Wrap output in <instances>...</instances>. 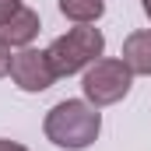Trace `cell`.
Masks as SVG:
<instances>
[{
    "instance_id": "cell-9",
    "label": "cell",
    "mask_w": 151,
    "mask_h": 151,
    "mask_svg": "<svg viewBox=\"0 0 151 151\" xmlns=\"http://www.w3.org/2000/svg\"><path fill=\"white\" fill-rule=\"evenodd\" d=\"M11 74V53H7V46H0V77Z\"/></svg>"
},
{
    "instance_id": "cell-5",
    "label": "cell",
    "mask_w": 151,
    "mask_h": 151,
    "mask_svg": "<svg viewBox=\"0 0 151 151\" xmlns=\"http://www.w3.org/2000/svg\"><path fill=\"white\" fill-rule=\"evenodd\" d=\"M39 14L32 7H18L7 21H0V46H7V49H25L32 39L39 35Z\"/></svg>"
},
{
    "instance_id": "cell-8",
    "label": "cell",
    "mask_w": 151,
    "mask_h": 151,
    "mask_svg": "<svg viewBox=\"0 0 151 151\" xmlns=\"http://www.w3.org/2000/svg\"><path fill=\"white\" fill-rule=\"evenodd\" d=\"M18 7H21V0H0V21H7Z\"/></svg>"
},
{
    "instance_id": "cell-11",
    "label": "cell",
    "mask_w": 151,
    "mask_h": 151,
    "mask_svg": "<svg viewBox=\"0 0 151 151\" xmlns=\"http://www.w3.org/2000/svg\"><path fill=\"white\" fill-rule=\"evenodd\" d=\"M141 4H144V14L151 18V0H141Z\"/></svg>"
},
{
    "instance_id": "cell-4",
    "label": "cell",
    "mask_w": 151,
    "mask_h": 151,
    "mask_svg": "<svg viewBox=\"0 0 151 151\" xmlns=\"http://www.w3.org/2000/svg\"><path fill=\"white\" fill-rule=\"evenodd\" d=\"M11 77H14V84H18L21 91H46V88H53L56 70H53L46 49L25 46V49H18V53L11 56Z\"/></svg>"
},
{
    "instance_id": "cell-10",
    "label": "cell",
    "mask_w": 151,
    "mask_h": 151,
    "mask_svg": "<svg viewBox=\"0 0 151 151\" xmlns=\"http://www.w3.org/2000/svg\"><path fill=\"white\" fill-rule=\"evenodd\" d=\"M0 151H28V148L18 144V141H4V137H0Z\"/></svg>"
},
{
    "instance_id": "cell-3",
    "label": "cell",
    "mask_w": 151,
    "mask_h": 151,
    "mask_svg": "<svg viewBox=\"0 0 151 151\" xmlns=\"http://www.w3.org/2000/svg\"><path fill=\"white\" fill-rule=\"evenodd\" d=\"M130 84H134V74L123 60H95L84 70V81H81L84 99L91 106H113L119 99H127Z\"/></svg>"
},
{
    "instance_id": "cell-6",
    "label": "cell",
    "mask_w": 151,
    "mask_h": 151,
    "mask_svg": "<svg viewBox=\"0 0 151 151\" xmlns=\"http://www.w3.org/2000/svg\"><path fill=\"white\" fill-rule=\"evenodd\" d=\"M123 63L130 67V74H144L151 77V28H141V32H130L127 42H123Z\"/></svg>"
},
{
    "instance_id": "cell-1",
    "label": "cell",
    "mask_w": 151,
    "mask_h": 151,
    "mask_svg": "<svg viewBox=\"0 0 151 151\" xmlns=\"http://www.w3.org/2000/svg\"><path fill=\"white\" fill-rule=\"evenodd\" d=\"M42 130H46V137H49L56 148L81 151V148H88V144L99 141L102 113H99V106H91L88 99H67V102H56V106L46 113Z\"/></svg>"
},
{
    "instance_id": "cell-7",
    "label": "cell",
    "mask_w": 151,
    "mask_h": 151,
    "mask_svg": "<svg viewBox=\"0 0 151 151\" xmlns=\"http://www.w3.org/2000/svg\"><path fill=\"white\" fill-rule=\"evenodd\" d=\"M60 11H63V18H70L77 25H91L102 18L106 0H60Z\"/></svg>"
},
{
    "instance_id": "cell-2",
    "label": "cell",
    "mask_w": 151,
    "mask_h": 151,
    "mask_svg": "<svg viewBox=\"0 0 151 151\" xmlns=\"http://www.w3.org/2000/svg\"><path fill=\"white\" fill-rule=\"evenodd\" d=\"M102 49H106V39H102L99 28L77 25L67 35L53 39V46L46 53H49V63H53L56 77H70L77 70H88L95 60H102Z\"/></svg>"
}]
</instances>
